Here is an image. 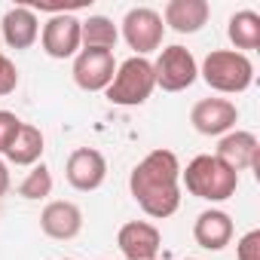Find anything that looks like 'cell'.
<instances>
[{
    "instance_id": "1",
    "label": "cell",
    "mask_w": 260,
    "mask_h": 260,
    "mask_svg": "<svg viewBox=\"0 0 260 260\" xmlns=\"http://www.w3.org/2000/svg\"><path fill=\"white\" fill-rule=\"evenodd\" d=\"M128 193L138 208L153 217L166 220L181 208V162L172 150L159 147L150 150L128 175Z\"/></svg>"
},
{
    "instance_id": "2",
    "label": "cell",
    "mask_w": 260,
    "mask_h": 260,
    "mask_svg": "<svg viewBox=\"0 0 260 260\" xmlns=\"http://www.w3.org/2000/svg\"><path fill=\"white\" fill-rule=\"evenodd\" d=\"M181 184L187 187L190 196L217 205V202H226L236 196L239 175L233 169H226L214 153H199L187 162V169H181Z\"/></svg>"
},
{
    "instance_id": "3",
    "label": "cell",
    "mask_w": 260,
    "mask_h": 260,
    "mask_svg": "<svg viewBox=\"0 0 260 260\" xmlns=\"http://www.w3.org/2000/svg\"><path fill=\"white\" fill-rule=\"evenodd\" d=\"M199 77L208 83V89L220 95H239L251 89L254 83V64L248 55L236 49H211L205 61L199 64Z\"/></svg>"
},
{
    "instance_id": "4",
    "label": "cell",
    "mask_w": 260,
    "mask_h": 260,
    "mask_svg": "<svg viewBox=\"0 0 260 260\" xmlns=\"http://www.w3.org/2000/svg\"><path fill=\"white\" fill-rule=\"evenodd\" d=\"M156 89V77H153V61L150 58H125L122 64H116V74L110 80V86L104 89L107 101L116 107H141Z\"/></svg>"
},
{
    "instance_id": "5",
    "label": "cell",
    "mask_w": 260,
    "mask_h": 260,
    "mask_svg": "<svg viewBox=\"0 0 260 260\" xmlns=\"http://www.w3.org/2000/svg\"><path fill=\"white\" fill-rule=\"evenodd\" d=\"M119 37L128 43V49H135L138 58H147L150 52H156L162 46V37H166L162 16L150 7H132L122 16Z\"/></svg>"
},
{
    "instance_id": "6",
    "label": "cell",
    "mask_w": 260,
    "mask_h": 260,
    "mask_svg": "<svg viewBox=\"0 0 260 260\" xmlns=\"http://www.w3.org/2000/svg\"><path fill=\"white\" fill-rule=\"evenodd\" d=\"M153 77H156V89L184 92L199 80V64L187 46L175 43V46H166L159 52V58L153 61Z\"/></svg>"
},
{
    "instance_id": "7",
    "label": "cell",
    "mask_w": 260,
    "mask_h": 260,
    "mask_svg": "<svg viewBox=\"0 0 260 260\" xmlns=\"http://www.w3.org/2000/svg\"><path fill=\"white\" fill-rule=\"evenodd\" d=\"M40 46L49 58L64 61L74 58L83 49V37H80V19L74 13H61V16H49V22L40 31Z\"/></svg>"
},
{
    "instance_id": "8",
    "label": "cell",
    "mask_w": 260,
    "mask_h": 260,
    "mask_svg": "<svg viewBox=\"0 0 260 260\" xmlns=\"http://www.w3.org/2000/svg\"><path fill=\"white\" fill-rule=\"evenodd\" d=\"M190 122L205 138H223L239 122V107L230 98H202L190 110Z\"/></svg>"
},
{
    "instance_id": "9",
    "label": "cell",
    "mask_w": 260,
    "mask_h": 260,
    "mask_svg": "<svg viewBox=\"0 0 260 260\" xmlns=\"http://www.w3.org/2000/svg\"><path fill=\"white\" fill-rule=\"evenodd\" d=\"M74 83L83 92H104L116 74V61L113 52L104 49H80L74 55Z\"/></svg>"
},
{
    "instance_id": "10",
    "label": "cell",
    "mask_w": 260,
    "mask_h": 260,
    "mask_svg": "<svg viewBox=\"0 0 260 260\" xmlns=\"http://www.w3.org/2000/svg\"><path fill=\"white\" fill-rule=\"evenodd\" d=\"M64 178L74 190L92 193L107 181V159L95 147H77L64 162Z\"/></svg>"
},
{
    "instance_id": "11",
    "label": "cell",
    "mask_w": 260,
    "mask_h": 260,
    "mask_svg": "<svg viewBox=\"0 0 260 260\" xmlns=\"http://www.w3.org/2000/svg\"><path fill=\"white\" fill-rule=\"evenodd\" d=\"M116 245L122 260H156L162 248V236L147 220H128L116 233Z\"/></svg>"
},
{
    "instance_id": "12",
    "label": "cell",
    "mask_w": 260,
    "mask_h": 260,
    "mask_svg": "<svg viewBox=\"0 0 260 260\" xmlns=\"http://www.w3.org/2000/svg\"><path fill=\"white\" fill-rule=\"evenodd\" d=\"M214 156L233 169L236 175L245 172V169H257L260 175V141L254 132H242V128H233V132H226L220 141H217V150Z\"/></svg>"
},
{
    "instance_id": "13",
    "label": "cell",
    "mask_w": 260,
    "mask_h": 260,
    "mask_svg": "<svg viewBox=\"0 0 260 260\" xmlns=\"http://www.w3.org/2000/svg\"><path fill=\"white\" fill-rule=\"evenodd\" d=\"M0 40H4L10 49L22 52L31 49L40 40V19L31 7H13L4 13L0 19Z\"/></svg>"
},
{
    "instance_id": "14",
    "label": "cell",
    "mask_w": 260,
    "mask_h": 260,
    "mask_svg": "<svg viewBox=\"0 0 260 260\" xmlns=\"http://www.w3.org/2000/svg\"><path fill=\"white\" fill-rule=\"evenodd\" d=\"M40 230L55 242H71L83 233V211L77 202L55 199L40 211Z\"/></svg>"
},
{
    "instance_id": "15",
    "label": "cell",
    "mask_w": 260,
    "mask_h": 260,
    "mask_svg": "<svg viewBox=\"0 0 260 260\" xmlns=\"http://www.w3.org/2000/svg\"><path fill=\"white\" fill-rule=\"evenodd\" d=\"M233 217L223 208H205L196 220H193V239L199 248L205 251H223L233 242Z\"/></svg>"
},
{
    "instance_id": "16",
    "label": "cell",
    "mask_w": 260,
    "mask_h": 260,
    "mask_svg": "<svg viewBox=\"0 0 260 260\" xmlns=\"http://www.w3.org/2000/svg\"><path fill=\"white\" fill-rule=\"evenodd\" d=\"M159 16H162V25L172 28L175 34H196L208 25L211 7L208 0H169Z\"/></svg>"
},
{
    "instance_id": "17",
    "label": "cell",
    "mask_w": 260,
    "mask_h": 260,
    "mask_svg": "<svg viewBox=\"0 0 260 260\" xmlns=\"http://www.w3.org/2000/svg\"><path fill=\"white\" fill-rule=\"evenodd\" d=\"M43 150H46V138H43V132L37 125H31V122H22V128H19V135L13 138V144L7 147V162H13V166H37L40 162V156H43Z\"/></svg>"
},
{
    "instance_id": "18",
    "label": "cell",
    "mask_w": 260,
    "mask_h": 260,
    "mask_svg": "<svg viewBox=\"0 0 260 260\" xmlns=\"http://www.w3.org/2000/svg\"><path fill=\"white\" fill-rule=\"evenodd\" d=\"M226 37L233 43L236 52H251V49H260V16L254 10H239L230 16V25H226Z\"/></svg>"
},
{
    "instance_id": "19",
    "label": "cell",
    "mask_w": 260,
    "mask_h": 260,
    "mask_svg": "<svg viewBox=\"0 0 260 260\" xmlns=\"http://www.w3.org/2000/svg\"><path fill=\"white\" fill-rule=\"evenodd\" d=\"M80 37H83V49L113 52V46L119 40V28L107 16H89L86 22H80Z\"/></svg>"
},
{
    "instance_id": "20",
    "label": "cell",
    "mask_w": 260,
    "mask_h": 260,
    "mask_svg": "<svg viewBox=\"0 0 260 260\" xmlns=\"http://www.w3.org/2000/svg\"><path fill=\"white\" fill-rule=\"evenodd\" d=\"M52 187H55L52 172H49L43 162H37V166H31V172H28L25 181L19 184V196L28 199V202H37V199H46V196L52 193Z\"/></svg>"
},
{
    "instance_id": "21",
    "label": "cell",
    "mask_w": 260,
    "mask_h": 260,
    "mask_svg": "<svg viewBox=\"0 0 260 260\" xmlns=\"http://www.w3.org/2000/svg\"><path fill=\"white\" fill-rule=\"evenodd\" d=\"M19 128H22V119L13 110H0V153H7V147L19 135Z\"/></svg>"
},
{
    "instance_id": "22",
    "label": "cell",
    "mask_w": 260,
    "mask_h": 260,
    "mask_svg": "<svg viewBox=\"0 0 260 260\" xmlns=\"http://www.w3.org/2000/svg\"><path fill=\"white\" fill-rule=\"evenodd\" d=\"M236 260H260V230H248L236 242Z\"/></svg>"
},
{
    "instance_id": "23",
    "label": "cell",
    "mask_w": 260,
    "mask_h": 260,
    "mask_svg": "<svg viewBox=\"0 0 260 260\" xmlns=\"http://www.w3.org/2000/svg\"><path fill=\"white\" fill-rule=\"evenodd\" d=\"M16 86H19V68H16L4 52H0V98H4V95H13Z\"/></svg>"
},
{
    "instance_id": "24",
    "label": "cell",
    "mask_w": 260,
    "mask_h": 260,
    "mask_svg": "<svg viewBox=\"0 0 260 260\" xmlns=\"http://www.w3.org/2000/svg\"><path fill=\"white\" fill-rule=\"evenodd\" d=\"M7 190H10V166L7 159H0V196H7Z\"/></svg>"
},
{
    "instance_id": "25",
    "label": "cell",
    "mask_w": 260,
    "mask_h": 260,
    "mask_svg": "<svg viewBox=\"0 0 260 260\" xmlns=\"http://www.w3.org/2000/svg\"><path fill=\"white\" fill-rule=\"evenodd\" d=\"M64 260H74V257H64Z\"/></svg>"
},
{
    "instance_id": "26",
    "label": "cell",
    "mask_w": 260,
    "mask_h": 260,
    "mask_svg": "<svg viewBox=\"0 0 260 260\" xmlns=\"http://www.w3.org/2000/svg\"><path fill=\"white\" fill-rule=\"evenodd\" d=\"M187 260H196V257H187Z\"/></svg>"
}]
</instances>
